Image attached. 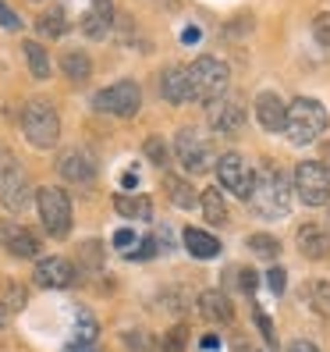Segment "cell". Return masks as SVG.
Segmentation results:
<instances>
[{
    "instance_id": "cell-1",
    "label": "cell",
    "mask_w": 330,
    "mask_h": 352,
    "mask_svg": "<svg viewBox=\"0 0 330 352\" xmlns=\"http://www.w3.org/2000/svg\"><path fill=\"white\" fill-rule=\"evenodd\" d=\"M249 206H252L263 221H281V217H287V210H292V189H287L284 175L263 168V171L252 178Z\"/></svg>"
},
{
    "instance_id": "cell-2",
    "label": "cell",
    "mask_w": 330,
    "mask_h": 352,
    "mask_svg": "<svg viewBox=\"0 0 330 352\" xmlns=\"http://www.w3.org/2000/svg\"><path fill=\"white\" fill-rule=\"evenodd\" d=\"M327 107L313 96H298L287 103V114H284V132L287 139L295 142V146H309V142H316L323 132H327Z\"/></svg>"
},
{
    "instance_id": "cell-3",
    "label": "cell",
    "mask_w": 330,
    "mask_h": 352,
    "mask_svg": "<svg viewBox=\"0 0 330 352\" xmlns=\"http://www.w3.org/2000/svg\"><path fill=\"white\" fill-rule=\"evenodd\" d=\"M185 75H189V93L192 100H202V103H213L224 96V89H228L231 82V72L224 60L217 57H196L189 68H185Z\"/></svg>"
},
{
    "instance_id": "cell-4",
    "label": "cell",
    "mask_w": 330,
    "mask_h": 352,
    "mask_svg": "<svg viewBox=\"0 0 330 352\" xmlns=\"http://www.w3.org/2000/svg\"><path fill=\"white\" fill-rule=\"evenodd\" d=\"M22 132L36 150H50L60 139V118L47 100H29L22 111Z\"/></svg>"
},
{
    "instance_id": "cell-5",
    "label": "cell",
    "mask_w": 330,
    "mask_h": 352,
    "mask_svg": "<svg viewBox=\"0 0 330 352\" xmlns=\"http://www.w3.org/2000/svg\"><path fill=\"white\" fill-rule=\"evenodd\" d=\"M36 206H39V221H43L47 235L64 239L71 232V199H68L64 189H54V185L39 189L36 192Z\"/></svg>"
},
{
    "instance_id": "cell-6",
    "label": "cell",
    "mask_w": 330,
    "mask_h": 352,
    "mask_svg": "<svg viewBox=\"0 0 330 352\" xmlns=\"http://www.w3.org/2000/svg\"><path fill=\"white\" fill-rule=\"evenodd\" d=\"M174 150H178L181 168L189 175H202V171L213 168V142L199 129H181L178 139H174Z\"/></svg>"
},
{
    "instance_id": "cell-7",
    "label": "cell",
    "mask_w": 330,
    "mask_h": 352,
    "mask_svg": "<svg viewBox=\"0 0 330 352\" xmlns=\"http://www.w3.org/2000/svg\"><path fill=\"white\" fill-rule=\"evenodd\" d=\"M93 103H96V111H103V114H114V118H132V114H139V103H142V89L135 86V82H114V86H107V89H99L96 96H93Z\"/></svg>"
},
{
    "instance_id": "cell-8",
    "label": "cell",
    "mask_w": 330,
    "mask_h": 352,
    "mask_svg": "<svg viewBox=\"0 0 330 352\" xmlns=\"http://www.w3.org/2000/svg\"><path fill=\"white\" fill-rule=\"evenodd\" d=\"M295 192L305 206H323L330 203V175L320 160H302L295 171Z\"/></svg>"
},
{
    "instance_id": "cell-9",
    "label": "cell",
    "mask_w": 330,
    "mask_h": 352,
    "mask_svg": "<svg viewBox=\"0 0 330 352\" xmlns=\"http://www.w3.org/2000/svg\"><path fill=\"white\" fill-rule=\"evenodd\" d=\"M252 178H256V171L249 168V160H245V157H238V153L217 157V182H220L228 192H235L238 199H249Z\"/></svg>"
},
{
    "instance_id": "cell-10",
    "label": "cell",
    "mask_w": 330,
    "mask_h": 352,
    "mask_svg": "<svg viewBox=\"0 0 330 352\" xmlns=\"http://www.w3.org/2000/svg\"><path fill=\"white\" fill-rule=\"evenodd\" d=\"M29 199H32V185H29L25 171L18 168V164H11V157H8L4 175H0V203H4V210L22 214L29 206Z\"/></svg>"
},
{
    "instance_id": "cell-11",
    "label": "cell",
    "mask_w": 330,
    "mask_h": 352,
    "mask_svg": "<svg viewBox=\"0 0 330 352\" xmlns=\"http://www.w3.org/2000/svg\"><path fill=\"white\" fill-rule=\"evenodd\" d=\"M210 125L220 135H241L245 132V107L238 100H213L210 103Z\"/></svg>"
},
{
    "instance_id": "cell-12",
    "label": "cell",
    "mask_w": 330,
    "mask_h": 352,
    "mask_svg": "<svg viewBox=\"0 0 330 352\" xmlns=\"http://www.w3.org/2000/svg\"><path fill=\"white\" fill-rule=\"evenodd\" d=\"M75 281V263L64 256H47L36 263V285L43 288H68Z\"/></svg>"
},
{
    "instance_id": "cell-13",
    "label": "cell",
    "mask_w": 330,
    "mask_h": 352,
    "mask_svg": "<svg viewBox=\"0 0 330 352\" xmlns=\"http://www.w3.org/2000/svg\"><path fill=\"white\" fill-rule=\"evenodd\" d=\"M0 245L14 256H36L39 253V242L29 228L14 224V221H0Z\"/></svg>"
},
{
    "instance_id": "cell-14",
    "label": "cell",
    "mask_w": 330,
    "mask_h": 352,
    "mask_svg": "<svg viewBox=\"0 0 330 352\" xmlns=\"http://www.w3.org/2000/svg\"><path fill=\"white\" fill-rule=\"evenodd\" d=\"M57 171L64 182H75V185H86L96 178V164L89 153H82V150H68V153H60L57 160Z\"/></svg>"
},
{
    "instance_id": "cell-15",
    "label": "cell",
    "mask_w": 330,
    "mask_h": 352,
    "mask_svg": "<svg viewBox=\"0 0 330 352\" xmlns=\"http://www.w3.org/2000/svg\"><path fill=\"white\" fill-rule=\"evenodd\" d=\"M298 253L309 260H327L330 256V232L320 224H302L298 228Z\"/></svg>"
},
{
    "instance_id": "cell-16",
    "label": "cell",
    "mask_w": 330,
    "mask_h": 352,
    "mask_svg": "<svg viewBox=\"0 0 330 352\" xmlns=\"http://www.w3.org/2000/svg\"><path fill=\"white\" fill-rule=\"evenodd\" d=\"M284 114H287V107L277 93H259L256 96V118L266 132H284Z\"/></svg>"
},
{
    "instance_id": "cell-17",
    "label": "cell",
    "mask_w": 330,
    "mask_h": 352,
    "mask_svg": "<svg viewBox=\"0 0 330 352\" xmlns=\"http://www.w3.org/2000/svg\"><path fill=\"white\" fill-rule=\"evenodd\" d=\"M110 22H114V0H89V11L82 18V32L93 39H103Z\"/></svg>"
},
{
    "instance_id": "cell-18",
    "label": "cell",
    "mask_w": 330,
    "mask_h": 352,
    "mask_svg": "<svg viewBox=\"0 0 330 352\" xmlns=\"http://www.w3.org/2000/svg\"><path fill=\"white\" fill-rule=\"evenodd\" d=\"M160 96L167 103H189L192 93H189V75L185 68H167L160 75Z\"/></svg>"
},
{
    "instance_id": "cell-19",
    "label": "cell",
    "mask_w": 330,
    "mask_h": 352,
    "mask_svg": "<svg viewBox=\"0 0 330 352\" xmlns=\"http://www.w3.org/2000/svg\"><path fill=\"white\" fill-rule=\"evenodd\" d=\"M199 314L210 320V324H228L235 309H231V302L224 299L220 292H202L199 296Z\"/></svg>"
},
{
    "instance_id": "cell-20",
    "label": "cell",
    "mask_w": 330,
    "mask_h": 352,
    "mask_svg": "<svg viewBox=\"0 0 330 352\" xmlns=\"http://www.w3.org/2000/svg\"><path fill=\"white\" fill-rule=\"evenodd\" d=\"M114 210L128 221H150L153 203H150V196H114Z\"/></svg>"
},
{
    "instance_id": "cell-21",
    "label": "cell",
    "mask_w": 330,
    "mask_h": 352,
    "mask_svg": "<svg viewBox=\"0 0 330 352\" xmlns=\"http://www.w3.org/2000/svg\"><path fill=\"white\" fill-rule=\"evenodd\" d=\"M185 245H189V253L199 256V260H210V256L220 253V242L213 235L199 232V228H185Z\"/></svg>"
},
{
    "instance_id": "cell-22",
    "label": "cell",
    "mask_w": 330,
    "mask_h": 352,
    "mask_svg": "<svg viewBox=\"0 0 330 352\" xmlns=\"http://www.w3.org/2000/svg\"><path fill=\"white\" fill-rule=\"evenodd\" d=\"M60 72H64L71 82H86L93 75V65H89V57L82 50H68L64 57H60Z\"/></svg>"
},
{
    "instance_id": "cell-23",
    "label": "cell",
    "mask_w": 330,
    "mask_h": 352,
    "mask_svg": "<svg viewBox=\"0 0 330 352\" xmlns=\"http://www.w3.org/2000/svg\"><path fill=\"white\" fill-rule=\"evenodd\" d=\"M199 206H202V214H206V221H210V224H224V221H228V203H224V196L217 189H206L202 199H199Z\"/></svg>"
},
{
    "instance_id": "cell-24",
    "label": "cell",
    "mask_w": 330,
    "mask_h": 352,
    "mask_svg": "<svg viewBox=\"0 0 330 352\" xmlns=\"http://www.w3.org/2000/svg\"><path fill=\"white\" fill-rule=\"evenodd\" d=\"M25 60H29V72L36 75V78H50V57H47V50L36 43V39H25Z\"/></svg>"
},
{
    "instance_id": "cell-25",
    "label": "cell",
    "mask_w": 330,
    "mask_h": 352,
    "mask_svg": "<svg viewBox=\"0 0 330 352\" xmlns=\"http://www.w3.org/2000/svg\"><path fill=\"white\" fill-rule=\"evenodd\" d=\"M167 196L174 206H181V210H192L196 206V189L185 178H167Z\"/></svg>"
},
{
    "instance_id": "cell-26",
    "label": "cell",
    "mask_w": 330,
    "mask_h": 352,
    "mask_svg": "<svg viewBox=\"0 0 330 352\" xmlns=\"http://www.w3.org/2000/svg\"><path fill=\"white\" fill-rule=\"evenodd\" d=\"M36 25H39V32H43V36L57 39V36L68 32V18H64V11H60V8H54V11H47V14H39Z\"/></svg>"
},
{
    "instance_id": "cell-27",
    "label": "cell",
    "mask_w": 330,
    "mask_h": 352,
    "mask_svg": "<svg viewBox=\"0 0 330 352\" xmlns=\"http://www.w3.org/2000/svg\"><path fill=\"white\" fill-rule=\"evenodd\" d=\"M249 250H252L256 256H263V260H277V256H281V242H277L274 235H252V239H249Z\"/></svg>"
},
{
    "instance_id": "cell-28",
    "label": "cell",
    "mask_w": 330,
    "mask_h": 352,
    "mask_svg": "<svg viewBox=\"0 0 330 352\" xmlns=\"http://www.w3.org/2000/svg\"><path fill=\"white\" fill-rule=\"evenodd\" d=\"M96 320L86 314V309H78V327H75V345H93L96 342Z\"/></svg>"
},
{
    "instance_id": "cell-29",
    "label": "cell",
    "mask_w": 330,
    "mask_h": 352,
    "mask_svg": "<svg viewBox=\"0 0 330 352\" xmlns=\"http://www.w3.org/2000/svg\"><path fill=\"white\" fill-rule=\"evenodd\" d=\"M185 345H189V327L178 324V327H171V331H167V338H163L160 352H185Z\"/></svg>"
},
{
    "instance_id": "cell-30",
    "label": "cell",
    "mask_w": 330,
    "mask_h": 352,
    "mask_svg": "<svg viewBox=\"0 0 330 352\" xmlns=\"http://www.w3.org/2000/svg\"><path fill=\"white\" fill-rule=\"evenodd\" d=\"M309 296H313V309H316V314L330 317V281H316Z\"/></svg>"
},
{
    "instance_id": "cell-31",
    "label": "cell",
    "mask_w": 330,
    "mask_h": 352,
    "mask_svg": "<svg viewBox=\"0 0 330 352\" xmlns=\"http://www.w3.org/2000/svg\"><path fill=\"white\" fill-rule=\"evenodd\" d=\"M82 260H86V267L89 271H99L103 267V253H99V242H82Z\"/></svg>"
},
{
    "instance_id": "cell-32",
    "label": "cell",
    "mask_w": 330,
    "mask_h": 352,
    "mask_svg": "<svg viewBox=\"0 0 330 352\" xmlns=\"http://www.w3.org/2000/svg\"><path fill=\"white\" fill-rule=\"evenodd\" d=\"M313 36H316V43H320V47H330V11L316 14V22H313Z\"/></svg>"
},
{
    "instance_id": "cell-33",
    "label": "cell",
    "mask_w": 330,
    "mask_h": 352,
    "mask_svg": "<svg viewBox=\"0 0 330 352\" xmlns=\"http://www.w3.org/2000/svg\"><path fill=\"white\" fill-rule=\"evenodd\" d=\"M142 150H146V157L156 164V168H163V164H167V146H163L160 139H146V146H142Z\"/></svg>"
},
{
    "instance_id": "cell-34",
    "label": "cell",
    "mask_w": 330,
    "mask_h": 352,
    "mask_svg": "<svg viewBox=\"0 0 330 352\" xmlns=\"http://www.w3.org/2000/svg\"><path fill=\"white\" fill-rule=\"evenodd\" d=\"M284 285H287V271L284 267H270V271H266V288H270L274 296H281Z\"/></svg>"
},
{
    "instance_id": "cell-35",
    "label": "cell",
    "mask_w": 330,
    "mask_h": 352,
    "mask_svg": "<svg viewBox=\"0 0 330 352\" xmlns=\"http://www.w3.org/2000/svg\"><path fill=\"white\" fill-rule=\"evenodd\" d=\"M125 345H128V349H135V352H150V345H153V342H150L146 335H142V331H128V335H125Z\"/></svg>"
},
{
    "instance_id": "cell-36",
    "label": "cell",
    "mask_w": 330,
    "mask_h": 352,
    "mask_svg": "<svg viewBox=\"0 0 330 352\" xmlns=\"http://www.w3.org/2000/svg\"><path fill=\"white\" fill-rule=\"evenodd\" d=\"M256 324H259V331H263V338H266V345H277V335H274V324H270V317H266L263 309H256Z\"/></svg>"
},
{
    "instance_id": "cell-37",
    "label": "cell",
    "mask_w": 330,
    "mask_h": 352,
    "mask_svg": "<svg viewBox=\"0 0 330 352\" xmlns=\"http://www.w3.org/2000/svg\"><path fill=\"white\" fill-rule=\"evenodd\" d=\"M0 25H4V29H22V18H18L4 0H0Z\"/></svg>"
},
{
    "instance_id": "cell-38",
    "label": "cell",
    "mask_w": 330,
    "mask_h": 352,
    "mask_svg": "<svg viewBox=\"0 0 330 352\" xmlns=\"http://www.w3.org/2000/svg\"><path fill=\"white\" fill-rule=\"evenodd\" d=\"M8 306H11V309H22V306H25V288L11 285V288H8Z\"/></svg>"
},
{
    "instance_id": "cell-39",
    "label": "cell",
    "mask_w": 330,
    "mask_h": 352,
    "mask_svg": "<svg viewBox=\"0 0 330 352\" xmlns=\"http://www.w3.org/2000/svg\"><path fill=\"white\" fill-rule=\"evenodd\" d=\"M114 245H117V250H125V253H128V245H135V235L128 232V228H121V232L114 235Z\"/></svg>"
},
{
    "instance_id": "cell-40",
    "label": "cell",
    "mask_w": 330,
    "mask_h": 352,
    "mask_svg": "<svg viewBox=\"0 0 330 352\" xmlns=\"http://www.w3.org/2000/svg\"><path fill=\"white\" fill-rule=\"evenodd\" d=\"M241 278H238V285L245 288V292H252V288H256V271H249V267H245V271H238Z\"/></svg>"
},
{
    "instance_id": "cell-41",
    "label": "cell",
    "mask_w": 330,
    "mask_h": 352,
    "mask_svg": "<svg viewBox=\"0 0 330 352\" xmlns=\"http://www.w3.org/2000/svg\"><path fill=\"white\" fill-rule=\"evenodd\" d=\"M287 352H320L313 342H302V338H295L292 345H287Z\"/></svg>"
},
{
    "instance_id": "cell-42",
    "label": "cell",
    "mask_w": 330,
    "mask_h": 352,
    "mask_svg": "<svg viewBox=\"0 0 330 352\" xmlns=\"http://www.w3.org/2000/svg\"><path fill=\"white\" fill-rule=\"evenodd\" d=\"M320 164H323L327 175H330V142H323V160H320Z\"/></svg>"
},
{
    "instance_id": "cell-43",
    "label": "cell",
    "mask_w": 330,
    "mask_h": 352,
    "mask_svg": "<svg viewBox=\"0 0 330 352\" xmlns=\"http://www.w3.org/2000/svg\"><path fill=\"white\" fill-rule=\"evenodd\" d=\"M68 352H96V349H93V345H71Z\"/></svg>"
}]
</instances>
